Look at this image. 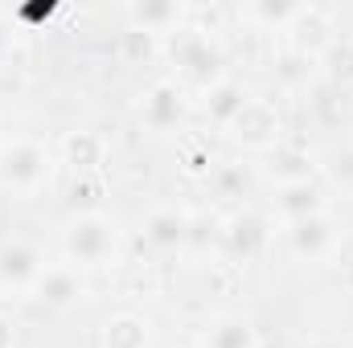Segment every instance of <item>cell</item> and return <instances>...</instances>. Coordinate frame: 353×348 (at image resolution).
I'll return each instance as SVG.
<instances>
[{"mask_svg":"<svg viewBox=\"0 0 353 348\" xmlns=\"http://www.w3.org/2000/svg\"><path fill=\"white\" fill-rule=\"evenodd\" d=\"M329 173H333V180H337V184H345V188H353V148H345V152H337V156L329 160Z\"/></svg>","mask_w":353,"mask_h":348,"instance_id":"23","label":"cell"},{"mask_svg":"<svg viewBox=\"0 0 353 348\" xmlns=\"http://www.w3.org/2000/svg\"><path fill=\"white\" fill-rule=\"evenodd\" d=\"M275 209H279V217H288V221L316 217V213H325V193H321V184H312V180H292V184H279Z\"/></svg>","mask_w":353,"mask_h":348,"instance_id":"13","label":"cell"},{"mask_svg":"<svg viewBox=\"0 0 353 348\" xmlns=\"http://www.w3.org/2000/svg\"><path fill=\"white\" fill-rule=\"evenodd\" d=\"M288 29H292V37H296V50H304V54H312V58H321V54H325V45L337 37V29H333L329 12H321L316 4H300Z\"/></svg>","mask_w":353,"mask_h":348,"instance_id":"8","label":"cell"},{"mask_svg":"<svg viewBox=\"0 0 353 348\" xmlns=\"http://www.w3.org/2000/svg\"><path fill=\"white\" fill-rule=\"evenodd\" d=\"M226 131L247 152H275L283 144V119H279V111L267 98H247Z\"/></svg>","mask_w":353,"mask_h":348,"instance_id":"1","label":"cell"},{"mask_svg":"<svg viewBox=\"0 0 353 348\" xmlns=\"http://www.w3.org/2000/svg\"><path fill=\"white\" fill-rule=\"evenodd\" d=\"M50 176V152L33 140H12L0 148V184L29 193Z\"/></svg>","mask_w":353,"mask_h":348,"instance_id":"3","label":"cell"},{"mask_svg":"<svg viewBox=\"0 0 353 348\" xmlns=\"http://www.w3.org/2000/svg\"><path fill=\"white\" fill-rule=\"evenodd\" d=\"M152 54H157V33H144V29L123 33V58L128 62H148Z\"/></svg>","mask_w":353,"mask_h":348,"instance_id":"20","label":"cell"},{"mask_svg":"<svg viewBox=\"0 0 353 348\" xmlns=\"http://www.w3.org/2000/svg\"><path fill=\"white\" fill-rule=\"evenodd\" d=\"M103 348H148V324L132 312H119L103 324Z\"/></svg>","mask_w":353,"mask_h":348,"instance_id":"17","label":"cell"},{"mask_svg":"<svg viewBox=\"0 0 353 348\" xmlns=\"http://www.w3.org/2000/svg\"><path fill=\"white\" fill-rule=\"evenodd\" d=\"M308 156L296 152V148H275L271 160H267V173L275 176L279 184H292V180H308Z\"/></svg>","mask_w":353,"mask_h":348,"instance_id":"19","label":"cell"},{"mask_svg":"<svg viewBox=\"0 0 353 348\" xmlns=\"http://www.w3.org/2000/svg\"><path fill=\"white\" fill-rule=\"evenodd\" d=\"M128 21H132V29H144V33H169L181 21V4H173V0H140V4L128 8Z\"/></svg>","mask_w":353,"mask_h":348,"instance_id":"15","label":"cell"},{"mask_svg":"<svg viewBox=\"0 0 353 348\" xmlns=\"http://www.w3.org/2000/svg\"><path fill=\"white\" fill-rule=\"evenodd\" d=\"M8 29H12V21H8V8H0V45L8 41Z\"/></svg>","mask_w":353,"mask_h":348,"instance_id":"27","label":"cell"},{"mask_svg":"<svg viewBox=\"0 0 353 348\" xmlns=\"http://www.w3.org/2000/svg\"><path fill=\"white\" fill-rule=\"evenodd\" d=\"M173 66L185 78L201 83L205 90L214 83H222V50L197 29H181L173 37Z\"/></svg>","mask_w":353,"mask_h":348,"instance_id":"2","label":"cell"},{"mask_svg":"<svg viewBox=\"0 0 353 348\" xmlns=\"http://www.w3.org/2000/svg\"><path fill=\"white\" fill-rule=\"evenodd\" d=\"M251 94L239 87V83H230V78H222V83H214V87L205 90V111H210V119L218 123V127H230L234 123V115L243 111V102H247Z\"/></svg>","mask_w":353,"mask_h":348,"instance_id":"16","label":"cell"},{"mask_svg":"<svg viewBox=\"0 0 353 348\" xmlns=\"http://www.w3.org/2000/svg\"><path fill=\"white\" fill-rule=\"evenodd\" d=\"M62 160L79 176H94L107 164V140L99 131H70L62 140Z\"/></svg>","mask_w":353,"mask_h":348,"instance_id":"11","label":"cell"},{"mask_svg":"<svg viewBox=\"0 0 353 348\" xmlns=\"http://www.w3.org/2000/svg\"><path fill=\"white\" fill-rule=\"evenodd\" d=\"M41 254L29 242H4L0 246V283L4 287H29L41 274Z\"/></svg>","mask_w":353,"mask_h":348,"instance_id":"10","label":"cell"},{"mask_svg":"<svg viewBox=\"0 0 353 348\" xmlns=\"http://www.w3.org/2000/svg\"><path fill=\"white\" fill-rule=\"evenodd\" d=\"M350 348H353V345H350Z\"/></svg>","mask_w":353,"mask_h":348,"instance_id":"29","label":"cell"},{"mask_svg":"<svg viewBox=\"0 0 353 348\" xmlns=\"http://www.w3.org/2000/svg\"><path fill=\"white\" fill-rule=\"evenodd\" d=\"M255 345H259V336H255L251 320H243V316L218 320L210 328V348H255Z\"/></svg>","mask_w":353,"mask_h":348,"instance_id":"18","label":"cell"},{"mask_svg":"<svg viewBox=\"0 0 353 348\" xmlns=\"http://www.w3.org/2000/svg\"><path fill=\"white\" fill-rule=\"evenodd\" d=\"M329 259H333V270H337V274L353 287V230H350V234H341V238L333 242Z\"/></svg>","mask_w":353,"mask_h":348,"instance_id":"22","label":"cell"},{"mask_svg":"<svg viewBox=\"0 0 353 348\" xmlns=\"http://www.w3.org/2000/svg\"><path fill=\"white\" fill-rule=\"evenodd\" d=\"M33 291H37V299H41L46 307L70 312V307L87 295V283H83V274H79L74 266H46V270L37 274Z\"/></svg>","mask_w":353,"mask_h":348,"instance_id":"5","label":"cell"},{"mask_svg":"<svg viewBox=\"0 0 353 348\" xmlns=\"http://www.w3.org/2000/svg\"><path fill=\"white\" fill-rule=\"evenodd\" d=\"M94 193H99V184H94L90 176H79V180H74V188H70V201H74V205H79V201L90 205V201H99Z\"/></svg>","mask_w":353,"mask_h":348,"instance_id":"25","label":"cell"},{"mask_svg":"<svg viewBox=\"0 0 353 348\" xmlns=\"http://www.w3.org/2000/svg\"><path fill=\"white\" fill-rule=\"evenodd\" d=\"M267 238H271L267 217L263 213H251V209L247 213H234L226 221V230H222V246H226L230 259H255L267 246Z\"/></svg>","mask_w":353,"mask_h":348,"instance_id":"6","label":"cell"},{"mask_svg":"<svg viewBox=\"0 0 353 348\" xmlns=\"http://www.w3.org/2000/svg\"><path fill=\"white\" fill-rule=\"evenodd\" d=\"M0 348H17V324L8 316H0Z\"/></svg>","mask_w":353,"mask_h":348,"instance_id":"26","label":"cell"},{"mask_svg":"<svg viewBox=\"0 0 353 348\" xmlns=\"http://www.w3.org/2000/svg\"><path fill=\"white\" fill-rule=\"evenodd\" d=\"M296 8L300 4H288V0H259V4H251V17H259L267 25H292Z\"/></svg>","mask_w":353,"mask_h":348,"instance_id":"21","label":"cell"},{"mask_svg":"<svg viewBox=\"0 0 353 348\" xmlns=\"http://www.w3.org/2000/svg\"><path fill=\"white\" fill-rule=\"evenodd\" d=\"M111 250H115V226L103 213H83L66 230V254L79 266H99Z\"/></svg>","mask_w":353,"mask_h":348,"instance_id":"4","label":"cell"},{"mask_svg":"<svg viewBox=\"0 0 353 348\" xmlns=\"http://www.w3.org/2000/svg\"><path fill=\"white\" fill-rule=\"evenodd\" d=\"M255 348H275V345H263V340H259V345H255Z\"/></svg>","mask_w":353,"mask_h":348,"instance_id":"28","label":"cell"},{"mask_svg":"<svg viewBox=\"0 0 353 348\" xmlns=\"http://www.w3.org/2000/svg\"><path fill=\"white\" fill-rule=\"evenodd\" d=\"M288 242L300 259H329L333 242H337V230L325 213L316 217H300V221H288Z\"/></svg>","mask_w":353,"mask_h":348,"instance_id":"7","label":"cell"},{"mask_svg":"<svg viewBox=\"0 0 353 348\" xmlns=\"http://www.w3.org/2000/svg\"><path fill=\"white\" fill-rule=\"evenodd\" d=\"M181 168H185L189 176H205L210 168H214V156H210V148H189Z\"/></svg>","mask_w":353,"mask_h":348,"instance_id":"24","label":"cell"},{"mask_svg":"<svg viewBox=\"0 0 353 348\" xmlns=\"http://www.w3.org/2000/svg\"><path fill=\"white\" fill-rule=\"evenodd\" d=\"M316 62L333 87H353V33H337Z\"/></svg>","mask_w":353,"mask_h":348,"instance_id":"14","label":"cell"},{"mask_svg":"<svg viewBox=\"0 0 353 348\" xmlns=\"http://www.w3.org/2000/svg\"><path fill=\"white\" fill-rule=\"evenodd\" d=\"M181 115H185V98H181L176 83H157V87L144 94V102H140V119H144V127H152V131L176 127Z\"/></svg>","mask_w":353,"mask_h":348,"instance_id":"9","label":"cell"},{"mask_svg":"<svg viewBox=\"0 0 353 348\" xmlns=\"http://www.w3.org/2000/svg\"><path fill=\"white\" fill-rule=\"evenodd\" d=\"M189 221L193 217H185L181 209H152L144 217V242L152 250H176L189 242Z\"/></svg>","mask_w":353,"mask_h":348,"instance_id":"12","label":"cell"}]
</instances>
